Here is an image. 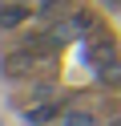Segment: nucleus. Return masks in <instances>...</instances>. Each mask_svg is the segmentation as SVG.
Returning <instances> with one entry per match:
<instances>
[{"label": "nucleus", "mask_w": 121, "mask_h": 126, "mask_svg": "<svg viewBox=\"0 0 121 126\" xmlns=\"http://www.w3.org/2000/svg\"><path fill=\"white\" fill-rule=\"evenodd\" d=\"M77 12V0H40L36 4V20L40 25H61Z\"/></svg>", "instance_id": "obj_2"}, {"label": "nucleus", "mask_w": 121, "mask_h": 126, "mask_svg": "<svg viewBox=\"0 0 121 126\" xmlns=\"http://www.w3.org/2000/svg\"><path fill=\"white\" fill-rule=\"evenodd\" d=\"M56 126H101V114H93V110H65Z\"/></svg>", "instance_id": "obj_5"}, {"label": "nucleus", "mask_w": 121, "mask_h": 126, "mask_svg": "<svg viewBox=\"0 0 121 126\" xmlns=\"http://www.w3.org/2000/svg\"><path fill=\"white\" fill-rule=\"evenodd\" d=\"M101 126H121V114H113V118H105Z\"/></svg>", "instance_id": "obj_6"}, {"label": "nucleus", "mask_w": 121, "mask_h": 126, "mask_svg": "<svg viewBox=\"0 0 121 126\" xmlns=\"http://www.w3.org/2000/svg\"><path fill=\"white\" fill-rule=\"evenodd\" d=\"M20 4H40V0H20Z\"/></svg>", "instance_id": "obj_7"}, {"label": "nucleus", "mask_w": 121, "mask_h": 126, "mask_svg": "<svg viewBox=\"0 0 121 126\" xmlns=\"http://www.w3.org/2000/svg\"><path fill=\"white\" fill-rule=\"evenodd\" d=\"M28 16H32V8H28V4H20V0L0 4V29H4V33H16V29H20Z\"/></svg>", "instance_id": "obj_3"}, {"label": "nucleus", "mask_w": 121, "mask_h": 126, "mask_svg": "<svg viewBox=\"0 0 121 126\" xmlns=\"http://www.w3.org/2000/svg\"><path fill=\"white\" fill-rule=\"evenodd\" d=\"M69 98H48V102H36V106H24V122L32 126H44V122H61Z\"/></svg>", "instance_id": "obj_1"}, {"label": "nucleus", "mask_w": 121, "mask_h": 126, "mask_svg": "<svg viewBox=\"0 0 121 126\" xmlns=\"http://www.w3.org/2000/svg\"><path fill=\"white\" fill-rule=\"evenodd\" d=\"M97 69V81L105 85V90H121V53H113V57H105Z\"/></svg>", "instance_id": "obj_4"}]
</instances>
